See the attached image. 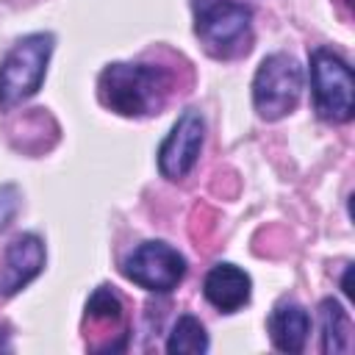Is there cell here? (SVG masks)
<instances>
[{"instance_id":"cell-6","label":"cell","mask_w":355,"mask_h":355,"mask_svg":"<svg viewBox=\"0 0 355 355\" xmlns=\"http://www.w3.org/2000/svg\"><path fill=\"white\" fill-rule=\"evenodd\" d=\"M122 272L128 280H133L136 286L147 288V291H172L178 288V283L186 275V258L164 244V241H144L139 244L122 263Z\"/></svg>"},{"instance_id":"cell-14","label":"cell","mask_w":355,"mask_h":355,"mask_svg":"<svg viewBox=\"0 0 355 355\" xmlns=\"http://www.w3.org/2000/svg\"><path fill=\"white\" fill-rule=\"evenodd\" d=\"M17 208H19V191H17V186H3L0 189V227H6L14 219Z\"/></svg>"},{"instance_id":"cell-8","label":"cell","mask_w":355,"mask_h":355,"mask_svg":"<svg viewBox=\"0 0 355 355\" xmlns=\"http://www.w3.org/2000/svg\"><path fill=\"white\" fill-rule=\"evenodd\" d=\"M44 269V244L33 233L11 239L0 258V294L14 297Z\"/></svg>"},{"instance_id":"cell-3","label":"cell","mask_w":355,"mask_h":355,"mask_svg":"<svg viewBox=\"0 0 355 355\" xmlns=\"http://www.w3.org/2000/svg\"><path fill=\"white\" fill-rule=\"evenodd\" d=\"M53 53V33H31L19 39L0 64V108L8 111L33 97L44 80Z\"/></svg>"},{"instance_id":"cell-4","label":"cell","mask_w":355,"mask_h":355,"mask_svg":"<svg viewBox=\"0 0 355 355\" xmlns=\"http://www.w3.org/2000/svg\"><path fill=\"white\" fill-rule=\"evenodd\" d=\"M313 108L324 122H349L355 111V78L349 64L327 47L311 53Z\"/></svg>"},{"instance_id":"cell-15","label":"cell","mask_w":355,"mask_h":355,"mask_svg":"<svg viewBox=\"0 0 355 355\" xmlns=\"http://www.w3.org/2000/svg\"><path fill=\"white\" fill-rule=\"evenodd\" d=\"M208 3H214V0H191V8H194V11H200V8H205Z\"/></svg>"},{"instance_id":"cell-13","label":"cell","mask_w":355,"mask_h":355,"mask_svg":"<svg viewBox=\"0 0 355 355\" xmlns=\"http://www.w3.org/2000/svg\"><path fill=\"white\" fill-rule=\"evenodd\" d=\"M86 316H89V322L116 324L122 319V302L108 286H100V288H94V294L86 302Z\"/></svg>"},{"instance_id":"cell-11","label":"cell","mask_w":355,"mask_h":355,"mask_svg":"<svg viewBox=\"0 0 355 355\" xmlns=\"http://www.w3.org/2000/svg\"><path fill=\"white\" fill-rule=\"evenodd\" d=\"M322 319V352L324 355H341L352 349V327L347 311L336 300H322L319 305Z\"/></svg>"},{"instance_id":"cell-9","label":"cell","mask_w":355,"mask_h":355,"mask_svg":"<svg viewBox=\"0 0 355 355\" xmlns=\"http://www.w3.org/2000/svg\"><path fill=\"white\" fill-rule=\"evenodd\" d=\"M202 294L222 313H233L250 302L252 280L236 263H216V266H211V272L202 280Z\"/></svg>"},{"instance_id":"cell-10","label":"cell","mask_w":355,"mask_h":355,"mask_svg":"<svg viewBox=\"0 0 355 355\" xmlns=\"http://www.w3.org/2000/svg\"><path fill=\"white\" fill-rule=\"evenodd\" d=\"M308 333H311V319L302 305L286 300L275 305V311L269 313V338L280 352H288V355L302 352Z\"/></svg>"},{"instance_id":"cell-12","label":"cell","mask_w":355,"mask_h":355,"mask_svg":"<svg viewBox=\"0 0 355 355\" xmlns=\"http://www.w3.org/2000/svg\"><path fill=\"white\" fill-rule=\"evenodd\" d=\"M208 349V333L202 327V322L191 313H183L172 333H169V341H166V352L172 355H200Z\"/></svg>"},{"instance_id":"cell-5","label":"cell","mask_w":355,"mask_h":355,"mask_svg":"<svg viewBox=\"0 0 355 355\" xmlns=\"http://www.w3.org/2000/svg\"><path fill=\"white\" fill-rule=\"evenodd\" d=\"M302 94V69L300 64L286 55V53H275L266 55L252 78V103L255 111L275 122L283 119L286 114H291L300 103Z\"/></svg>"},{"instance_id":"cell-1","label":"cell","mask_w":355,"mask_h":355,"mask_svg":"<svg viewBox=\"0 0 355 355\" xmlns=\"http://www.w3.org/2000/svg\"><path fill=\"white\" fill-rule=\"evenodd\" d=\"M169 89L172 75L150 64H108L97 83L103 105L122 116L158 114L169 97Z\"/></svg>"},{"instance_id":"cell-7","label":"cell","mask_w":355,"mask_h":355,"mask_svg":"<svg viewBox=\"0 0 355 355\" xmlns=\"http://www.w3.org/2000/svg\"><path fill=\"white\" fill-rule=\"evenodd\" d=\"M202 141H205V122L200 116V111L189 108L178 116V122L172 125L169 136L161 141L158 147V169L164 178L169 180H180L186 178L200 153H202Z\"/></svg>"},{"instance_id":"cell-2","label":"cell","mask_w":355,"mask_h":355,"mask_svg":"<svg viewBox=\"0 0 355 355\" xmlns=\"http://www.w3.org/2000/svg\"><path fill=\"white\" fill-rule=\"evenodd\" d=\"M194 33L214 58H239L252 47V11L236 0H214L194 11Z\"/></svg>"}]
</instances>
